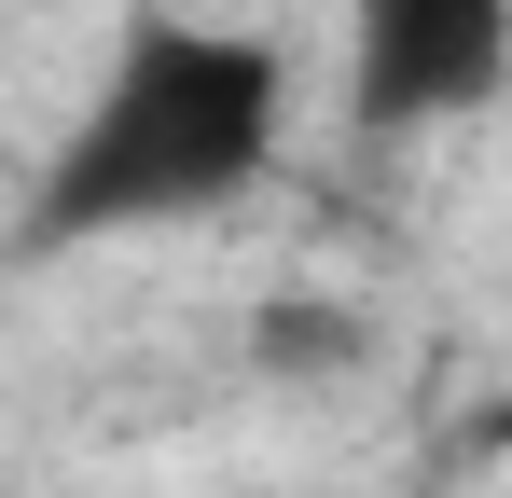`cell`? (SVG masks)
Listing matches in <instances>:
<instances>
[{
    "mask_svg": "<svg viewBox=\"0 0 512 498\" xmlns=\"http://www.w3.org/2000/svg\"><path fill=\"white\" fill-rule=\"evenodd\" d=\"M485 457H512V402H499V415H485Z\"/></svg>",
    "mask_w": 512,
    "mask_h": 498,
    "instance_id": "4",
    "label": "cell"
},
{
    "mask_svg": "<svg viewBox=\"0 0 512 498\" xmlns=\"http://www.w3.org/2000/svg\"><path fill=\"white\" fill-rule=\"evenodd\" d=\"M291 125V56L250 28H194V14H139L111 42L97 97L70 111V139L42 153L28 236H153V222H222L277 166Z\"/></svg>",
    "mask_w": 512,
    "mask_h": 498,
    "instance_id": "1",
    "label": "cell"
},
{
    "mask_svg": "<svg viewBox=\"0 0 512 498\" xmlns=\"http://www.w3.org/2000/svg\"><path fill=\"white\" fill-rule=\"evenodd\" d=\"M333 346H346L333 305H277V319H263V360H333Z\"/></svg>",
    "mask_w": 512,
    "mask_h": 498,
    "instance_id": "3",
    "label": "cell"
},
{
    "mask_svg": "<svg viewBox=\"0 0 512 498\" xmlns=\"http://www.w3.org/2000/svg\"><path fill=\"white\" fill-rule=\"evenodd\" d=\"M512 83V0H346V111L374 139H429Z\"/></svg>",
    "mask_w": 512,
    "mask_h": 498,
    "instance_id": "2",
    "label": "cell"
}]
</instances>
